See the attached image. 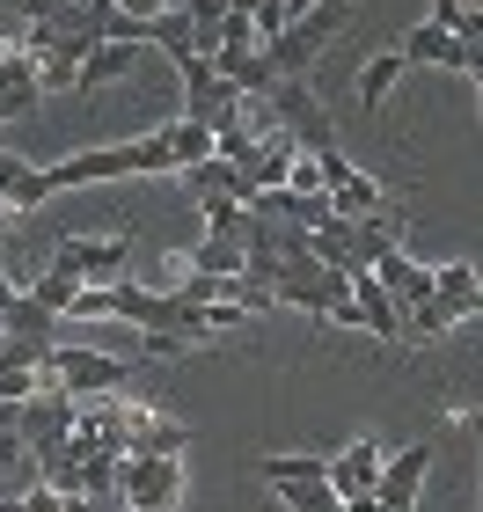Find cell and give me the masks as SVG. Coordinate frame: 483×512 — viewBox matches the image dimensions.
<instances>
[{"mask_svg":"<svg viewBox=\"0 0 483 512\" xmlns=\"http://www.w3.org/2000/svg\"><path fill=\"white\" fill-rule=\"evenodd\" d=\"M37 176H44V191L59 198V191H81V183H118V176H176V154H169V139L147 125V132L118 139V147H81V154H66Z\"/></svg>","mask_w":483,"mask_h":512,"instance_id":"obj_1","label":"cell"},{"mask_svg":"<svg viewBox=\"0 0 483 512\" xmlns=\"http://www.w3.org/2000/svg\"><path fill=\"white\" fill-rule=\"evenodd\" d=\"M344 15H352V0H322V8H308L301 22H286V37H271V44H264L271 74H279V81H301L308 66L330 52V37L344 30Z\"/></svg>","mask_w":483,"mask_h":512,"instance_id":"obj_2","label":"cell"},{"mask_svg":"<svg viewBox=\"0 0 483 512\" xmlns=\"http://www.w3.org/2000/svg\"><path fill=\"white\" fill-rule=\"evenodd\" d=\"M125 374H132V359L88 352V344H74V352L59 344V359H52V388L66 395V403H103V395L125 388Z\"/></svg>","mask_w":483,"mask_h":512,"instance_id":"obj_3","label":"cell"},{"mask_svg":"<svg viewBox=\"0 0 483 512\" xmlns=\"http://www.w3.org/2000/svg\"><path fill=\"white\" fill-rule=\"evenodd\" d=\"M176 74H183V118L191 125H235V110H242V88L235 81H220L213 74V59L191 52V59H176Z\"/></svg>","mask_w":483,"mask_h":512,"instance_id":"obj_4","label":"cell"},{"mask_svg":"<svg viewBox=\"0 0 483 512\" xmlns=\"http://www.w3.org/2000/svg\"><path fill=\"white\" fill-rule=\"evenodd\" d=\"M118 498H125L132 512H176V505H183V461H161V454H125Z\"/></svg>","mask_w":483,"mask_h":512,"instance_id":"obj_5","label":"cell"},{"mask_svg":"<svg viewBox=\"0 0 483 512\" xmlns=\"http://www.w3.org/2000/svg\"><path fill=\"white\" fill-rule=\"evenodd\" d=\"M271 118H279V132L293 139L301 154H322V147H337V132H330V110H322L315 96H308V81H279L271 88Z\"/></svg>","mask_w":483,"mask_h":512,"instance_id":"obj_6","label":"cell"},{"mask_svg":"<svg viewBox=\"0 0 483 512\" xmlns=\"http://www.w3.org/2000/svg\"><path fill=\"white\" fill-rule=\"evenodd\" d=\"M125 256H132L125 235H66L52 264H59V271H74L81 286H118V278H125Z\"/></svg>","mask_w":483,"mask_h":512,"instance_id":"obj_7","label":"cell"},{"mask_svg":"<svg viewBox=\"0 0 483 512\" xmlns=\"http://www.w3.org/2000/svg\"><path fill=\"white\" fill-rule=\"evenodd\" d=\"M344 293H352V278L330 271V264H293L279 286H271V300H279V308H301V315H337Z\"/></svg>","mask_w":483,"mask_h":512,"instance_id":"obj_8","label":"cell"},{"mask_svg":"<svg viewBox=\"0 0 483 512\" xmlns=\"http://www.w3.org/2000/svg\"><path fill=\"white\" fill-rule=\"evenodd\" d=\"M425 469H432V439H418V447H403L396 461H381L374 505H381V512H418V491H425Z\"/></svg>","mask_w":483,"mask_h":512,"instance_id":"obj_9","label":"cell"},{"mask_svg":"<svg viewBox=\"0 0 483 512\" xmlns=\"http://www.w3.org/2000/svg\"><path fill=\"white\" fill-rule=\"evenodd\" d=\"M374 278H381V286H388V300H396V308L403 315H418L425 308V300H440V271H432V264H418V256H381V264H374Z\"/></svg>","mask_w":483,"mask_h":512,"instance_id":"obj_10","label":"cell"},{"mask_svg":"<svg viewBox=\"0 0 483 512\" xmlns=\"http://www.w3.org/2000/svg\"><path fill=\"white\" fill-rule=\"evenodd\" d=\"M44 103V81H37V59L22 52V44H8L0 52V125H15V118H30V110Z\"/></svg>","mask_w":483,"mask_h":512,"instance_id":"obj_11","label":"cell"},{"mask_svg":"<svg viewBox=\"0 0 483 512\" xmlns=\"http://www.w3.org/2000/svg\"><path fill=\"white\" fill-rule=\"evenodd\" d=\"M352 315H359V330H374L381 344H403V308L388 300V286L374 271H352Z\"/></svg>","mask_w":483,"mask_h":512,"instance_id":"obj_12","label":"cell"},{"mask_svg":"<svg viewBox=\"0 0 483 512\" xmlns=\"http://www.w3.org/2000/svg\"><path fill=\"white\" fill-rule=\"evenodd\" d=\"M374 483H381V447L374 439H352V447L330 461V491L352 505V498H374Z\"/></svg>","mask_w":483,"mask_h":512,"instance_id":"obj_13","label":"cell"},{"mask_svg":"<svg viewBox=\"0 0 483 512\" xmlns=\"http://www.w3.org/2000/svg\"><path fill=\"white\" fill-rule=\"evenodd\" d=\"M396 52H403V66H454V74H469V44L447 37V30H432V22H410Z\"/></svg>","mask_w":483,"mask_h":512,"instance_id":"obj_14","label":"cell"},{"mask_svg":"<svg viewBox=\"0 0 483 512\" xmlns=\"http://www.w3.org/2000/svg\"><path fill=\"white\" fill-rule=\"evenodd\" d=\"M140 59H147V44H132V37H110V44H96V52H88V66L74 74V88H81V96H96V88L125 81Z\"/></svg>","mask_w":483,"mask_h":512,"instance_id":"obj_15","label":"cell"},{"mask_svg":"<svg viewBox=\"0 0 483 512\" xmlns=\"http://www.w3.org/2000/svg\"><path fill=\"white\" fill-rule=\"evenodd\" d=\"M44 198H52V191H44V176L22 154L0 147V205H8V213H30V205H44Z\"/></svg>","mask_w":483,"mask_h":512,"instance_id":"obj_16","label":"cell"},{"mask_svg":"<svg viewBox=\"0 0 483 512\" xmlns=\"http://www.w3.org/2000/svg\"><path fill=\"white\" fill-rule=\"evenodd\" d=\"M161 139H169V154H176V176H191L198 161H213V125H191V118H169V125H154Z\"/></svg>","mask_w":483,"mask_h":512,"instance_id":"obj_17","label":"cell"},{"mask_svg":"<svg viewBox=\"0 0 483 512\" xmlns=\"http://www.w3.org/2000/svg\"><path fill=\"white\" fill-rule=\"evenodd\" d=\"M410 74L403 52H374V59H359V110H381L388 103V88H396Z\"/></svg>","mask_w":483,"mask_h":512,"instance_id":"obj_18","label":"cell"},{"mask_svg":"<svg viewBox=\"0 0 483 512\" xmlns=\"http://www.w3.org/2000/svg\"><path fill=\"white\" fill-rule=\"evenodd\" d=\"M183 264H191L198 278H242V242H220V235H205L183 249Z\"/></svg>","mask_w":483,"mask_h":512,"instance_id":"obj_19","label":"cell"},{"mask_svg":"<svg viewBox=\"0 0 483 512\" xmlns=\"http://www.w3.org/2000/svg\"><path fill=\"white\" fill-rule=\"evenodd\" d=\"M257 476L271 483V491H286V483H322V476H330V461H315V454H264Z\"/></svg>","mask_w":483,"mask_h":512,"instance_id":"obj_20","label":"cell"},{"mask_svg":"<svg viewBox=\"0 0 483 512\" xmlns=\"http://www.w3.org/2000/svg\"><path fill=\"white\" fill-rule=\"evenodd\" d=\"M330 213L337 220H374V213H388V198H381L374 176H352L344 191H330Z\"/></svg>","mask_w":483,"mask_h":512,"instance_id":"obj_21","label":"cell"},{"mask_svg":"<svg viewBox=\"0 0 483 512\" xmlns=\"http://www.w3.org/2000/svg\"><path fill=\"white\" fill-rule=\"evenodd\" d=\"M81 293H88V286H81L74 271H59V264L30 286V300H37V308H52V315H74V300H81Z\"/></svg>","mask_w":483,"mask_h":512,"instance_id":"obj_22","label":"cell"},{"mask_svg":"<svg viewBox=\"0 0 483 512\" xmlns=\"http://www.w3.org/2000/svg\"><path fill=\"white\" fill-rule=\"evenodd\" d=\"M440 300L454 315H476L483 308V286H476V271L469 264H440Z\"/></svg>","mask_w":483,"mask_h":512,"instance_id":"obj_23","label":"cell"},{"mask_svg":"<svg viewBox=\"0 0 483 512\" xmlns=\"http://www.w3.org/2000/svg\"><path fill=\"white\" fill-rule=\"evenodd\" d=\"M286 512H344V498L330 491V476H322V483H286Z\"/></svg>","mask_w":483,"mask_h":512,"instance_id":"obj_24","label":"cell"},{"mask_svg":"<svg viewBox=\"0 0 483 512\" xmlns=\"http://www.w3.org/2000/svg\"><path fill=\"white\" fill-rule=\"evenodd\" d=\"M454 322H462V315H454V308H447V300H425V308H418V315H403V337H447V330H454Z\"/></svg>","mask_w":483,"mask_h":512,"instance_id":"obj_25","label":"cell"},{"mask_svg":"<svg viewBox=\"0 0 483 512\" xmlns=\"http://www.w3.org/2000/svg\"><path fill=\"white\" fill-rule=\"evenodd\" d=\"M432 30H447V37H462V22H469V8H462V0H432Z\"/></svg>","mask_w":483,"mask_h":512,"instance_id":"obj_26","label":"cell"},{"mask_svg":"<svg viewBox=\"0 0 483 512\" xmlns=\"http://www.w3.org/2000/svg\"><path fill=\"white\" fill-rule=\"evenodd\" d=\"M22 512H66V498L52 491V483H30V491H22Z\"/></svg>","mask_w":483,"mask_h":512,"instance_id":"obj_27","label":"cell"},{"mask_svg":"<svg viewBox=\"0 0 483 512\" xmlns=\"http://www.w3.org/2000/svg\"><path fill=\"white\" fill-rule=\"evenodd\" d=\"M118 15L125 22H154V15H169V0H118Z\"/></svg>","mask_w":483,"mask_h":512,"instance_id":"obj_28","label":"cell"},{"mask_svg":"<svg viewBox=\"0 0 483 512\" xmlns=\"http://www.w3.org/2000/svg\"><path fill=\"white\" fill-rule=\"evenodd\" d=\"M227 8H235V15H249V22H257L264 8H279V0H227Z\"/></svg>","mask_w":483,"mask_h":512,"instance_id":"obj_29","label":"cell"},{"mask_svg":"<svg viewBox=\"0 0 483 512\" xmlns=\"http://www.w3.org/2000/svg\"><path fill=\"white\" fill-rule=\"evenodd\" d=\"M15 454H22V439L8 432V439H0V476H8V469H15Z\"/></svg>","mask_w":483,"mask_h":512,"instance_id":"obj_30","label":"cell"},{"mask_svg":"<svg viewBox=\"0 0 483 512\" xmlns=\"http://www.w3.org/2000/svg\"><path fill=\"white\" fill-rule=\"evenodd\" d=\"M279 8H286V22H301L308 8H322V0H279Z\"/></svg>","mask_w":483,"mask_h":512,"instance_id":"obj_31","label":"cell"},{"mask_svg":"<svg viewBox=\"0 0 483 512\" xmlns=\"http://www.w3.org/2000/svg\"><path fill=\"white\" fill-rule=\"evenodd\" d=\"M22 8H30V0H0V22H22Z\"/></svg>","mask_w":483,"mask_h":512,"instance_id":"obj_32","label":"cell"},{"mask_svg":"<svg viewBox=\"0 0 483 512\" xmlns=\"http://www.w3.org/2000/svg\"><path fill=\"white\" fill-rule=\"evenodd\" d=\"M15 293H22V286H15V278H8V271H0V308H8V300H15Z\"/></svg>","mask_w":483,"mask_h":512,"instance_id":"obj_33","label":"cell"},{"mask_svg":"<svg viewBox=\"0 0 483 512\" xmlns=\"http://www.w3.org/2000/svg\"><path fill=\"white\" fill-rule=\"evenodd\" d=\"M344 512H381V505H374V498H352V505H344Z\"/></svg>","mask_w":483,"mask_h":512,"instance_id":"obj_34","label":"cell"},{"mask_svg":"<svg viewBox=\"0 0 483 512\" xmlns=\"http://www.w3.org/2000/svg\"><path fill=\"white\" fill-rule=\"evenodd\" d=\"M8 432H15V410H0V439H8Z\"/></svg>","mask_w":483,"mask_h":512,"instance_id":"obj_35","label":"cell"},{"mask_svg":"<svg viewBox=\"0 0 483 512\" xmlns=\"http://www.w3.org/2000/svg\"><path fill=\"white\" fill-rule=\"evenodd\" d=\"M476 432H483V403H476Z\"/></svg>","mask_w":483,"mask_h":512,"instance_id":"obj_36","label":"cell"},{"mask_svg":"<svg viewBox=\"0 0 483 512\" xmlns=\"http://www.w3.org/2000/svg\"><path fill=\"white\" fill-rule=\"evenodd\" d=\"M0 352H8V330H0Z\"/></svg>","mask_w":483,"mask_h":512,"instance_id":"obj_37","label":"cell"},{"mask_svg":"<svg viewBox=\"0 0 483 512\" xmlns=\"http://www.w3.org/2000/svg\"><path fill=\"white\" fill-rule=\"evenodd\" d=\"M0 213H8V205H0Z\"/></svg>","mask_w":483,"mask_h":512,"instance_id":"obj_38","label":"cell"}]
</instances>
